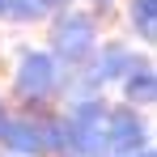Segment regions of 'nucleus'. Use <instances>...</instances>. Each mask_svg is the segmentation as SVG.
Here are the masks:
<instances>
[]
</instances>
